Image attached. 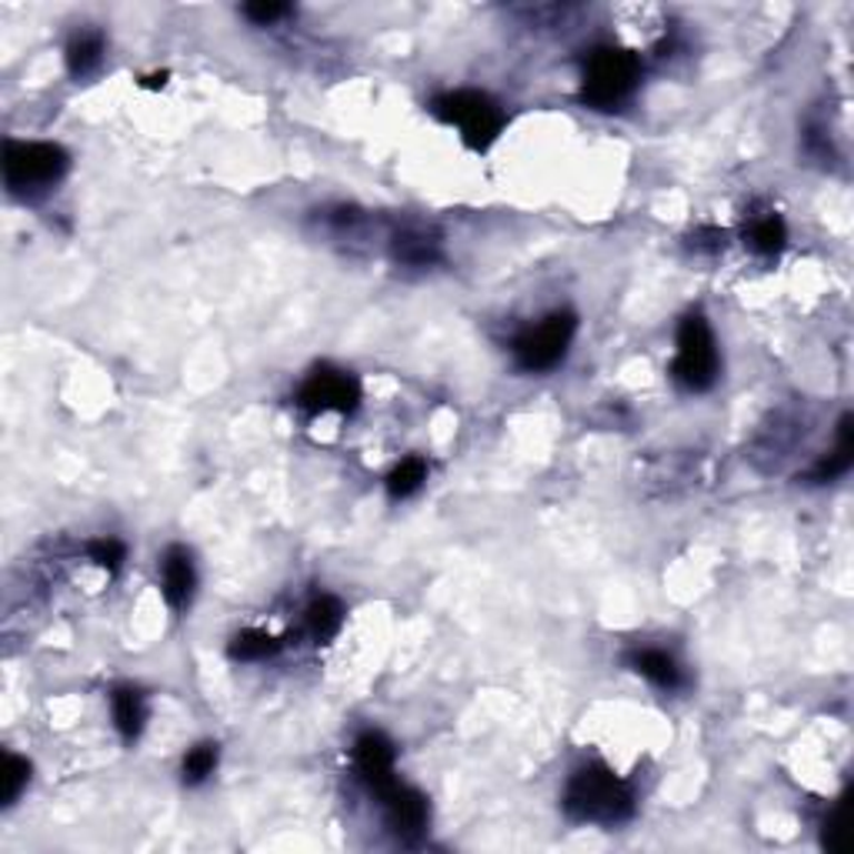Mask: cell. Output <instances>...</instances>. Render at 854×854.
Wrapping results in <instances>:
<instances>
[{
    "instance_id": "obj_9",
    "label": "cell",
    "mask_w": 854,
    "mask_h": 854,
    "mask_svg": "<svg viewBox=\"0 0 854 854\" xmlns=\"http://www.w3.org/2000/svg\"><path fill=\"white\" fill-rule=\"evenodd\" d=\"M381 805H384L387 828H391L401 842L414 845V842L424 835L431 812H428V798H424L421 792H414V788H408V785L397 782V785L381 798Z\"/></svg>"
},
{
    "instance_id": "obj_1",
    "label": "cell",
    "mask_w": 854,
    "mask_h": 854,
    "mask_svg": "<svg viewBox=\"0 0 854 854\" xmlns=\"http://www.w3.org/2000/svg\"><path fill=\"white\" fill-rule=\"evenodd\" d=\"M565 812L578 825H605L615 828L635 815V795L628 782H621L608 765H585L571 775L565 788Z\"/></svg>"
},
{
    "instance_id": "obj_12",
    "label": "cell",
    "mask_w": 854,
    "mask_h": 854,
    "mask_svg": "<svg viewBox=\"0 0 854 854\" xmlns=\"http://www.w3.org/2000/svg\"><path fill=\"white\" fill-rule=\"evenodd\" d=\"M110 708H114V728L120 732L124 745H134L144 732V722H147L144 695L137 688H117L110 695Z\"/></svg>"
},
{
    "instance_id": "obj_13",
    "label": "cell",
    "mask_w": 854,
    "mask_h": 854,
    "mask_svg": "<svg viewBox=\"0 0 854 854\" xmlns=\"http://www.w3.org/2000/svg\"><path fill=\"white\" fill-rule=\"evenodd\" d=\"M391 251H394V261H401L408 267H428V264L441 261V241L428 230H418V227L394 234Z\"/></svg>"
},
{
    "instance_id": "obj_16",
    "label": "cell",
    "mask_w": 854,
    "mask_h": 854,
    "mask_svg": "<svg viewBox=\"0 0 854 854\" xmlns=\"http://www.w3.org/2000/svg\"><path fill=\"white\" fill-rule=\"evenodd\" d=\"M852 431H854L852 418L845 414V418H842V424H838V448H835L828 458H822V461H818V468L812 471V481H835V478L848 474V468H852V461H854Z\"/></svg>"
},
{
    "instance_id": "obj_17",
    "label": "cell",
    "mask_w": 854,
    "mask_h": 854,
    "mask_svg": "<svg viewBox=\"0 0 854 854\" xmlns=\"http://www.w3.org/2000/svg\"><path fill=\"white\" fill-rule=\"evenodd\" d=\"M428 481V461L424 458H404L391 474H387V494L394 501H404L411 494H418Z\"/></svg>"
},
{
    "instance_id": "obj_15",
    "label": "cell",
    "mask_w": 854,
    "mask_h": 854,
    "mask_svg": "<svg viewBox=\"0 0 854 854\" xmlns=\"http://www.w3.org/2000/svg\"><path fill=\"white\" fill-rule=\"evenodd\" d=\"M104 60V33L100 30H80L67 43V67L73 77H90Z\"/></svg>"
},
{
    "instance_id": "obj_6",
    "label": "cell",
    "mask_w": 854,
    "mask_h": 854,
    "mask_svg": "<svg viewBox=\"0 0 854 854\" xmlns=\"http://www.w3.org/2000/svg\"><path fill=\"white\" fill-rule=\"evenodd\" d=\"M575 334H578V317L571 311H554L514 341L511 347L514 364L528 374H544L565 361Z\"/></svg>"
},
{
    "instance_id": "obj_8",
    "label": "cell",
    "mask_w": 854,
    "mask_h": 854,
    "mask_svg": "<svg viewBox=\"0 0 854 854\" xmlns=\"http://www.w3.org/2000/svg\"><path fill=\"white\" fill-rule=\"evenodd\" d=\"M354 772H357V778H361L377 798H384V795L397 785V775H394V745H391L381 732H364V735L354 742Z\"/></svg>"
},
{
    "instance_id": "obj_5",
    "label": "cell",
    "mask_w": 854,
    "mask_h": 854,
    "mask_svg": "<svg viewBox=\"0 0 854 854\" xmlns=\"http://www.w3.org/2000/svg\"><path fill=\"white\" fill-rule=\"evenodd\" d=\"M722 371V357H718V344L711 334V324L701 314H688L678 327V354L671 364V377L685 387V391H711Z\"/></svg>"
},
{
    "instance_id": "obj_11",
    "label": "cell",
    "mask_w": 854,
    "mask_h": 854,
    "mask_svg": "<svg viewBox=\"0 0 854 854\" xmlns=\"http://www.w3.org/2000/svg\"><path fill=\"white\" fill-rule=\"evenodd\" d=\"M628 665H631L641 678H648L655 688H661V691H678V688L685 685V675H681L678 661H675L668 651L641 648V651H631V655H628Z\"/></svg>"
},
{
    "instance_id": "obj_21",
    "label": "cell",
    "mask_w": 854,
    "mask_h": 854,
    "mask_svg": "<svg viewBox=\"0 0 854 854\" xmlns=\"http://www.w3.org/2000/svg\"><path fill=\"white\" fill-rule=\"evenodd\" d=\"M3 808H10L20 795H23V788H27V782H30V765L23 762V758H17V755H3Z\"/></svg>"
},
{
    "instance_id": "obj_19",
    "label": "cell",
    "mask_w": 854,
    "mask_h": 854,
    "mask_svg": "<svg viewBox=\"0 0 854 854\" xmlns=\"http://www.w3.org/2000/svg\"><path fill=\"white\" fill-rule=\"evenodd\" d=\"M788 241V230H785V220L778 214H768V217H758L752 227H748V244L765 254V257H775Z\"/></svg>"
},
{
    "instance_id": "obj_4",
    "label": "cell",
    "mask_w": 854,
    "mask_h": 854,
    "mask_svg": "<svg viewBox=\"0 0 854 854\" xmlns=\"http://www.w3.org/2000/svg\"><path fill=\"white\" fill-rule=\"evenodd\" d=\"M431 110H434L444 124L458 127L461 137H464V144L474 147V150H488V147L498 140L501 127H504V110H501L488 94H481V90H451V94H441V97H434Z\"/></svg>"
},
{
    "instance_id": "obj_2",
    "label": "cell",
    "mask_w": 854,
    "mask_h": 854,
    "mask_svg": "<svg viewBox=\"0 0 854 854\" xmlns=\"http://www.w3.org/2000/svg\"><path fill=\"white\" fill-rule=\"evenodd\" d=\"M638 80H641V60L635 50L598 47L585 60L581 97H585V104H591L598 110H611L635 94Z\"/></svg>"
},
{
    "instance_id": "obj_23",
    "label": "cell",
    "mask_w": 854,
    "mask_h": 854,
    "mask_svg": "<svg viewBox=\"0 0 854 854\" xmlns=\"http://www.w3.org/2000/svg\"><path fill=\"white\" fill-rule=\"evenodd\" d=\"M241 13H244L251 23L267 27V23H274V20L287 17V13H291V7H284V3H247V7H241Z\"/></svg>"
},
{
    "instance_id": "obj_20",
    "label": "cell",
    "mask_w": 854,
    "mask_h": 854,
    "mask_svg": "<svg viewBox=\"0 0 854 854\" xmlns=\"http://www.w3.org/2000/svg\"><path fill=\"white\" fill-rule=\"evenodd\" d=\"M217 768V745L204 742V745H194L187 755H184V765H180V775H184V785H204Z\"/></svg>"
},
{
    "instance_id": "obj_7",
    "label": "cell",
    "mask_w": 854,
    "mask_h": 854,
    "mask_svg": "<svg viewBox=\"0 0 854 854\" xmlns=\"http://www.w3.org/2000/svg\"><path fill=\"white\" fill-rule=\"evenodd\" d=\"M361 401V384L354 381V374L337 371V367H317L297 391V404L311 414H324V411H337V414H351Z\"/></svg>"
},
{
    "instance_id": "obj_14",
    "label": "cell",
    "mask_w": 854,
    "mask_h": 854,
    "mask_svg": "<svg viewBox=\"0 0 854 854\" xmlns=\"http://www.w3.org/2000/svg\"><path fill=\"white\" fill-rule=\"evenodd\" d=\"M304 625H307V635L317 641V645H327L331 638H337L341 625H344V608L337 598L331 595H321L307 605V615H304Z\"/></svg>"
},
{
    "instance_id": "obj_3",
    "label": "cell",
    "mask_w": 854,
    "mask_h": 854,
    "mask_svg": "<svg viewBox=\"0 0 854 854\" xmlns=\"http://www.w3.org/2000/svg\"><path fill=\"white\" fill-rule=\"evenodd\" d=\"M70 167L63 147L47 140H7L3 147V180L13 194H40L53 187Z\"/></svg>"
},
{
    "instance_id": "obj_22",
    "label": "cell",
    "mask_w": 854,
    "mask_h": 854,
    "mask_svg": "<svg viewBox=\"0 0 854 854\" xmlns=\"http://www.w3.org/2000/svg\"><path fill=\"white\" fill-rule=\"evenodd\" d=\"M87 554H90V561H94L97 568H104L107 575H117L120 565H124V558H127V548H124L117 538H100V541H90Z\"/></svg>"
},
{
    "instance_id": "obj_10",
    "label": "cell",
    "mask_w": 854,
    "mask_h": 854,
    "mask_svg": "<svg viewBox=\"0 0 854 854\" xmlns=\"http://www.w3.org/2000/svg\"><path fill=\"white\" fill-rule=\"evenodd\" d=\"M194 588H197V571H194L190 551L180 544L167 548V554L160 561V591H164L167 605L174 611H184L194 598Z\"/></svg>"
},
{
    "instance_id": "obj_18",
    "label": "cell",
    "mask_w": 854,
    "mask_h": 854,
    "mask_svg": "<svg viewBox=\"0 0 854 854\" xmlns=\"http://www.w3.org/2000/svg\"><path fill=\"white\" fill-rule=\"evenodd\" d=\"M281 651V641L274 638V635H267V631H241L234 641H230V648H227V655L234 658V661H267V658H274Z\"/></svg>"
}]
</instances>
